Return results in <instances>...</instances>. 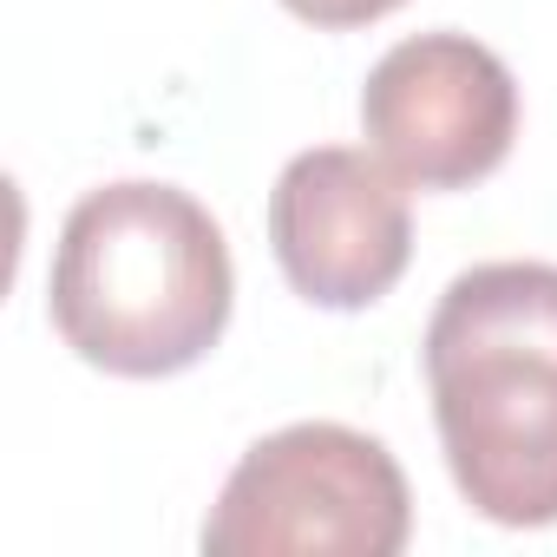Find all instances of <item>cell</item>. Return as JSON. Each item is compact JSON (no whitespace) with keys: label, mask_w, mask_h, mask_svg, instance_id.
Returning a JSON list of instances; mask_svg holds the SVG:
<instances>
[{"label":"cell","mask_w":557,"mask_h":557,"mask_svg":"<svg viewBox=\"0 0 557 557\" xmlns=\"http://www.w3.org/2000/svg\"><path fill=\"white\" fill-rule=\"evenodd\" d=\"M426 387L459 498L511 531L557 524V269L453 275L426 322Z\"/></svg>","instance_id":"cell-1"},{"label":"cell","mask_w":557,"mask_h":557,"mask_svg":"<svg viewBox=\"0 0 557 557\" xmlns=\"http://www.w3.org/2000/svg\"><path fill=\"white\" fill-rule=\"evenodd\" d=\"M236 302L230 243L177 184H106L73 203L53 249L60 342L125 381L197 368Z\"/></svg>","instance_id":"cell-2"},{"label":"cell","mask_w":557,"mask_h":557,"mask_svg":"<svg viewBox=\"0 0 557 557\" xmlns=\"http://www.w3.org/2000/svg\"><path fill=\"white\" fill-rule=\"evenodd\" d=\"M413 537L400 459L355 426L302 420L256 440L203 518L210 557H394Z\"/></svg>","instance_id":"cell-3"},{"label":"cell","mask_w":557,"mask_h":557,"mask_svg":"<svg viewBox=\"0 0 557 557\" xmlns=\"http://www.w3.org/2000/svg\"><path fill=\"white\" fill-rule=\"evenodd\" d=\"M374 158L413 190H466L511 158L518 79L472 34H413L361 86Z\"/></svg>","instance_id":"cell-4"},{"label":"cell","mask_w":557,"mask_h":557,"mask_svg":"<svg viewBox=\"0 0 557 557\" xmlns=\"http://www.w3.org/2000/svg\"><path fill=\"white\" fill-rule=\"evenodd\" d=\"M269 243L289 289L315 309H374L413 256V210L400 177L348 145L283 164L269 190Z\"/></svg>","instance_id":"cell-5"},{"label":"cell","mask_w":557,"mask_h":557,"mask_svg":"<svg viewBox=\"0 0 557 557\" xmlns=\"http://www.w3.org/2000/svg\"><path fill=\"white\" fill-rule=\"evenodd\" d=\"M283 8H289L296 21H309V27H329V34H342V27L387 21L394 8H407V0H283Z\"/></svg>","instance_id":"cell-6"}]
</instances>
